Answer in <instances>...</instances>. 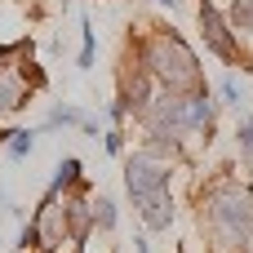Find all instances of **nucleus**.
<instances>
[{
  "label": "nucleus",
  "mask_w": 253,
  "mask_h": 253,
  "mask_svg": "<svg viewBox=\"0 0 253 253\" xmlns=\"http://www.w3.org/2000/svg\"><path fill=\"white\" fill-rule=\"evenodd\" d=\"M142 227H151V231H169L173 227V200H169V191L142 200Z\"/></svg>",
  "instance_id": "0eeeda50"
},
{
  "label": "nucleus",
  "mask_w": 253,
  "mask_h": 253,
  "mask_svg": "<svg viewBox=\"0 0 253 253\" xmlns=\"http://www.w3.org/2000/svg\"><path fill=\"white\" fill-rule=\"evenodd\" d=\"M31 151H36V133H31V129L9 133V156H13V160H22V156H31Z\"/></svg>",
  "instance_id": "9d476101"
},
{
  "label": "nucleus",
  "mask_w": 253,
  "mask_h": 253,
  "mask_svg": "<svg viewBox=\"0 0 253 253\" xmlns=\"http://www.w3.org/2000/svg\"><path fill=\"white\" fill-rule=\"evenodd\" d=\"M125 187H129V196L138 205L160 196V191H169V160H160L151 151H133L129 165H125Z\"/></svg>",
  "instance_id": "7ed1b4c3"
},
{
  "label": "nucleus",
  "mask_w": 253,
  "mask_h": 253,
  "mask_svg": "<svg viewBox=\"0 0 253 253\" xmlns=\"http://www.w3.org/2000/svg\"><path fill=\"white\" fill-rule=\"evenodd\" d=\"M200 31H205V40H209L213 53H222L227 62H236V44H231L227 22H222V13H218L213 4H200Z\"/></svg>",
  "instance_id": "39448f33"
},
{
  "label": "nucleus",
  "mask_w": 253,
  "mask_h": 253,
  "mask_svg": "<svg viewBox=\"0 0 253 253\" xmlns=\"http://www.w3.org/2000/svg\"><path fill=\"white\" fill-rule=\"evenodd\" d=\"M93 227H98V231H111V227H116V205H111L107 196L93 200Z\"/></svg>",
  "instance_id": "9b49d317"
},
{
  "label": "nucleus",
  "mask_w": 253,
  "mask_h": 253,
  "mask_svg": "<svg viewBox=\"0 0 253 253\" xmlns=\"http://www.w3.org/2000/svg\"><path fill=\"white\" fill-rule=\"evenodd\" d=\"M218 89H222V102H231V107H240V84H236L231 76H227V80H222Z\"/></svg>",
  "instance_id": "4468645a"
},
{
  "label": "nucleus",
  "mask_w": 253,
  "mask_h": 253,
  "mask_svg": "<svg viewBox=\"0 0 253 253\" xmlns=\"http://www.w3.org/2000/svg\"><path fill=\"white\" fill-rule=\"evenodd\" d=\"M160 4H169V9H178V0H160Z\"/></svg>",
  "instance_id": "dca6fc26"
},
{
  "label": "nucleus",
  "mask_w": 253,
  "mask_h": 253,
  "mask_svg": "<svg viewBox=\"0 0 253 253\" xmlns=\"http://www.w3.org/2000/svg\"><path fill=\"white\" fill-rule=\"evenodd\" d=\"M236 138H240V147H245V151L253 156V116H245V120H240V129H236Z\"/></svg>",
  "instance_id": "ddd939ff"
},
{
  "label": "nucleus",
  "mask_w": 253,
  "mask_h": 253,
  "mask_svg": "<svg viewBox=\"0 0 253 253\" xmlns=\"http://www.w3.org/2000/svg\"><path fill=\"white\" fill-rule=\"evenodd\" d=\"M138 62H142L147 76L160 80L169 93H182V89H196V93H200V67H196V53H191L178 36H169V31H151V36L142 40Z\"/></svg>",
  "instance_id": "f03ea898"
},
{
  "label": "nucleus",
  "mask_w": 253,
  "mask_h": 253,
  "mask_svg": "<svg viewBox=\"0 0 253 253\" xmlns=\"http://www.w3.org/2000/svg\"><path fill=\"white\" fill-rule=\"evenodd\" d=\"M0 138H9V133H0Z\"/></svg>",
  "instance_id": "f3484780"
},
{
  "label": "nucleus",
  "mask_w": 253,
  "mask_h": 253,
  "mask_svg": "<svg viewBox=\"0 0 253 253\" xmlns=\"http://www.w3.org/2000/svg\"><path fill=\"white\" fill-rule=\"evenodd\" d=\"M27 98H31V84L18 71H0V116H13Z\"/></svg>",
  "instance_id": "423d86ee"
},
{
  "label": "nucleus",
  "mask_w": 253,
  "mask_h": 253,
  "mask_svg": "<svg viewBox=\"0 0 253 253\" xmlns=\"http://www.w3.org/2000/svg\"><path fill=\"white\" fill-rule=\"evenodd\" d=\"M31 227H36V240H40V249H58V245H67V236H71V213H67V196L58 200V196L49 191V196L40 200V209H36Z\"/></svg>",
  "instance_id": "20e7f679"
},
{
  "label": "nucleus",
  "mask_w": 253,
  "mask_h": 253,
  "mask_svg": "<svg viewBox=\"0 0 253 253\" xmlns=\"http://www.w3.org/2000/svg\"><path fill=\"white\" fill-rule=\"evenodd\" d=\"M231 18H236V27L253 31V0H231Z\"/></svg>",
  "instance_id": "f8f14e48"
},
{
  "label": "nucleus",
  "mask_w": 253,
  "mask_h": 253,
  "mask_svg": "<svg viewBox=\"0 0 253 253\" xmlns=\"http://www.w3.org/2000/svg\"><path fill=\"white\" fill-rule=\"evenodd\" d=\"M107 151H111V156L125 151V133H120V129H107Z\"/></svg>",
  "instance_id": "2eb2a0df"
},
{
  "label": "nucleus",
  "mask_w": 253,
  "mask_h": 253,
  "mask_svg": "<svg viewBox=\"0 0 253 253\" xmlns=\"http://www.w3.org/2000/svg\"><path fill=\"white\" fill-rule=\"evenodd\" d=\"M76 182H80V160H76V156H67V160L53 169V182H49V191L58 196V191H67V187H76Z\"/></svg>",
  "instance_id": "6e6552de"
},
{
  "label": "nucleus",
  "mask_w": 253,
  "mask_h": 253,
  "mask_svg": "<svg viewBox=\"0 0 253 253\" xmlns=\"http://www.w3.org/2000/svg\"><path fill=\"white\" fill-rule=\"evenodd\" d=\"M76 62H80L84 71L93 67V22H89V18H80V58H76Z\"/></svg>",
  "instance_id": "1a4fd4ad"
},
{
  "label": "nucleus",
  "mask_w": 253,
  "mask_h": 253,
  "mask_svg": "<svg viewBox=\"0 0 253 253\" xmlns=\"http://www.w3.org/2000/svg\"><path fill=\"white\" fill-rule=\"evenodd\" d=\"M200 227L218 253H236L253 236V196L236 182H218L200 196Z\"/></svg>",
  "instance_id": "f257e3e1"
}]
</instances>
